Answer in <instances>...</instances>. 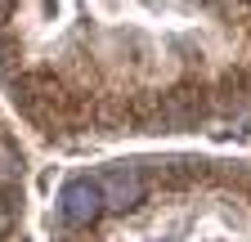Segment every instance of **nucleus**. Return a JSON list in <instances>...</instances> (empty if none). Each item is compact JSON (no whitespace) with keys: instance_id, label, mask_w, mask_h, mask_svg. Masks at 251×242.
Segmentation results:
<instances>
[{"instance_id":"nucleus-2","label":"nucleus","mask_w":251,"mask_h":242,"mask_svg":"<svg viewBox=\"0 0 251 242\" xmlns=\"http://www.w3.org/2000/svg\"><path fill=\"white\" fill-rule=\"evenodd\" d=\"M99 193H103V206L112 211H126V206H135L144 197V179L135 166H112L103 179H99Z\"/></svg>"},{"instance_id":"nucleus-3","label":"nucleus","mask_w":251,"mask_h":242,"mask_svg":"<svg viewBox=\"0 0 251 242\" xmlns=\"http://www.w3.org/2000/svg\"><path fill=\"white\" fill-rule=\"evenodd\" d=\"M9 179H18V157L0 144V184H9Z\"/></svg>"},{"instance_id":"nucleus-1","label":"nucleus","mask_w":251,"mask_h":242,"mask_svg":"<svg viewBox=\"0 0 251 242\" xmlns=\"http://www.w3.org/2000/svg\"><path fill=\"white\" fill-rule=\"evenodd\" d=\"M58 211H63V220H68V224H94V220H99V211H103L99 184H94V179H72V184L58 193Z\"/></svg>"},{"instance_id":"nucleus-5","label":"nucleus","mask_w":251,"mask_h":242,"mask_svg":"<svg viewBox=\"0 0 251 242\" xmlns=\"http://www.w3.org/2000/svg\"><path fill=\"white\" fill-rule=\"evenodd\" d=\"M5 229H9V211L0 206V233H5Z\"/></svg>"},{"instance_id":"nucleus-4","label":"nucleus","mask_w":251,"mask_h":242,"mask_svg":"<svg viewBox=\"0 0 251 242\" xmlns=\"http://www.w3.org/2000/svg\"><path fill=\"white\" fill-rule=\"evenodd\" d=\"M9 9H14V0H0V23L9 18Z\"/></svg>"}]
</instances>
